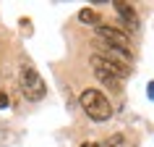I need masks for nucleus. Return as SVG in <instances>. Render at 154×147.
<instances>
[{"mask_svg":"<svg viewBox=\"0 0 154 147\" xmlns=\"http://www.w3.org/2000/svg\"><path fill=\"white\" fill-rule=\"evenodd\" d=\"M81 108L94 123H105V121L112 118V105H110V100H107L99 90H94V87H89V90L81 92Z\"/></svg>","mask_w":154,"mask_h":147,"instance_id":"f257e3e1","label":"nucleus"},{"mask_svg":"<svg viewBox=\"0 0 154 147\" xmlns=\"http://www.w3.org/2000/svg\"><path fill=\"white\" fill-rule=\"evenodd\" d=\"M89 63H91L94 76H97V79H102L105 84H110V87H118V82L128 74L125 68H120L118 63H112V60H107V58H102V55H91Z\"/></svg>","mask_w":154,"mask_h":147,"instance_id":"f03ea898","label":"nucleus"},{"mask_svg":"<svg viewBox=\"0 0 154 147\" xmlns=\"http://www.w3.org/2000/svg\"><path fill=\"white\" fill-rule=\"evenodd\" d=\"M18 82H21V92H24L29 100H42V97H45V92H47V87H45V82H42V76L34 71L32 66H24V68H21Z\"/></svg>","mask_w":154,"mask_h":147,"instance_id":"7ed1b4c3","label":"nucleus"},{"mask_svg":"<svg viewBox=\"0 0 154 147\" xmlns=\"http://www.w3.org/2000/svg\"><path fill=\"white\" fill-rule=\"evenodd\" d=\"M97 37L105 42L107 47H115V50H125L131 53V40H128V32H123L118 26H107V24H99L97 26Z\"/></svg>","mask_w":154,"mask_h":147,"instance_id":"20e7f679","label":"nucleus"},{"mask_svg":"<svg viewBox=\"0 0 154 147\" xmlns=\"http://www.w3.org/2000/svg\"><path fill=\"white\" fill-rule=\"evenodd\" d=\"M115 5V11H118V18L123 21V32L128 29V32H138V13H136V8L131 5V3H123V0H118V3H112Z\"/></svg>","mask_w":154,"mask_h":147,"instance_id":"39448f33","label":"nucleus"},{"mask_svg":"<svg viewBox=\"0 0 154 147\" xmlns=\"http://www.w3.org/2000/svg\"><path fill=\"white\" fill-rule=\"evenodd\" d=\"M79 21L81 24H89V26H99V13L94 8H81L79 11Z\"/></svg>","mask_w":154,"mask_h":147,"instance_id":"423d86ee","label":"nucleus"},{"mask_svg":"<svg viewBox=\"0 0 154 147\" xmlns=\"http://www.w3.org/2000/svg\"><path fill=\"white\" fill-rule=\"evenodd\" d=\"M99 147H125V137L123 134H110Z\"/></svg>","mask_w":154,"mask_h":147,"instance_id":"0eeeda50","label":"nucleus"},{"mask_svg":"<svg viewBox=\"0 0 154 147\" xmlns=\"http://www.w3.org/2000/svg\"><path fill=\"white\" fill-rule=\"evenodd\" d=\"M3 108H8V95L0 90V110H3Z\"/></svg>","mask_w":154,"mask_h":147,"instance_id":"6e6552de","label":"nucleus"},{"mask_svg":"<svg viewBox=\"0 0 154 147\" xmlns=\"http://www.w3.org/2000/svg\"><path fill=\"white\" fill-rule=\"evenodd\" d=\"M146 95L154 100V82H149V87H146Z\"/></svg>","mask_w":154,"mask_h":147,"instance_id":"1a4fd4ad","label":"nucleus"},{"mask_svg":"<svg viewBox=\"0 0 154 147\" xmlns=\"http://www.w3.org/2000/svg\"><path fill=\"white\" fill-rule=\"evenodd\" d=\"M81 147H99V145H97V142H84Z\"/></svg>","mask_w":154,"mask_h":147,"instance_id":"9d476101","label":"nucleus"}]
</instances>
